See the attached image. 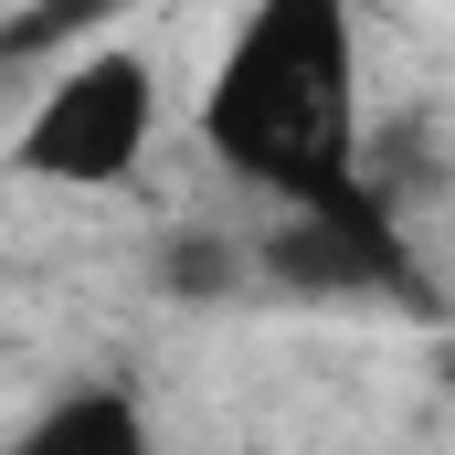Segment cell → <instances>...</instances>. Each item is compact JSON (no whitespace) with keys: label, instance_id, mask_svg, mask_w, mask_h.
I'll use <instances>...</instances> for the list:
<instances>
[{"label":"cell","instance_id":"obj_3","mask_svg":"<svg viewBox=\"0 0 455 455\" xmlns=\"http://www.w3.org/2000/svg\"><path fill=\"white\" fill-rule=\"evenodd\" d=\"M254 286L307 297V307H371V297L413 307L424 297L403 233H392V212L371 191H349V202H275V223L254 233Z\"/></svg>","mask_w":455,"mask_h":455},{"label":"cell","instance_id":"obj_1","mask_svg":"<svg viewBox=\"0 0 455 455\" xmlns=\"http://www.w3.org/2000/svg\"><path fill=\"white\" fill-rule=\"evenodd\" d=\"M202 148L254 202L360 191V0H243L202 75Z\"/></svg>","mask_w":455,"mask_h":455},{"label":"cell","instance_id":"obj_6","mask_svg":"<svg viewBox=\"0 0 455 455\" xmlns=\"http://www.w3.org/2000/svg\"><path fill=\"white\" fill-rule=\"evenodd\" d=\"M159 275H170V297H233V286H254V243H223V233H180Z\"/></svg>","mask_w":455,"mask_h":455},{"label":"cell","instance_id":"obj_4","mask_svg":"<svg viewBox=\"0 0 455 455\" xmlns=\"http://www.w3.org/2000/svg\"><path fill=\"white\" fill-rule=\"evenodd\" d=\"M127 11H138V0H11V11H0V85H21L32 64L53 75L64 53L127 32Z\"/></svg>","mask_w":455,"mask_h":455},{"label":"cell","instance_id":"obj_5","mask_svg":"<svg viewBox=\"0 0 455 455\" xmlns=\"http://www.w3.org/2000/svg\"><path fill=\"white\" fill-rule=\"evenodd\" d=\"M21 445H32V455H138V445H148V413H138L116 381H85V392L21 413Z\"/></svg>","mask_w":455,"mask_h":455},{"label":"cell","instance_id":"obj_2","mask_svg":"<svg viewBox=\"0 0 455 455\" xmlns=\"http://www.w3.org/2000/svg\"><path fill=\"white\" fill-rule=\"evenodd\" d=\"M148 148H159V64L127 32L64 53L11 127V170L53 180V191H127L148 170Z\"/></svg>","mask_w":455,"mask_h":455}]
</instances>
